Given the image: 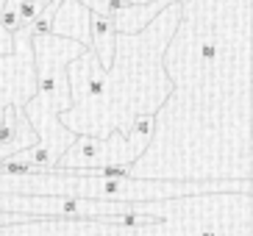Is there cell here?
I'll return each instance as SVG.
<instances>
[{
    "mask_svg": "<svg viewBox=\"0 0 253 236\" xmlns=\"http://www.w3.org/2000/svg\"><path fill=\"white\" fill-rule=\"evenodd\" d=\"M181 20V0L159 11L139 34H117L112 64L106 67L103 95L92 106L64 109L59 119L75 133L126 136L136 117H156V111L172 92L164 70V47Z\"/></svg>",
    "mask_w": 253,
    "mask_h": 236,
    "instance_id": "6da1fadb",
    "label": "cell"
},
{
    "mask_svg": "<svg viewBox=\"0 0 253 236\" xmlns=\"http://www.w3.org/2000/svg\"><path fill=\"white\" fill-rule=\"evenodd\" d=\"M153 117H136L126 136L117 131L109 136H92L78 133L64 153L59 156V170H92V167H109V164H131L139 158L150 145Z\"/></svg>",
    "mask_w": 253,
    "mask_h": 236,
    "instance_id": "7a4b0ae2",
    "label": "cell"
},
{
    "mask_svg": "<svg viewBox=\"0 0 253 236\" xmlns=\"http://www.w3.org/2000/svg\"><path fill=\"white\" fill-rule=\"evenodd\" d=\"M23 111H25V117H28V122L34 125V131H37V142L28 145V148H23V150H17V153H11L3 161L23 164L28 170H50V167H56L59 156L73 145V139L78 133L70 131L61 122L59 111L53 109V103L42 92H34L25 100Z\"/></svg>",
    "mask_w": 253,
    "mask_h": 236,
    "instance_id": "3957f363",
    "label": "cell"
},
{
    "mask_svg": "<svg viewBox=\"0 0 253 236\" xmlns=\"http://www.w3.org/2000/svg\"><path fill=\"white\" fill-rule=\"evenodd\" d=\"M86 50V44L64 39L56 34H39L31 37V53H34V75H37V92L47 95L53 109H70V86H67V64Z\"/></svg>",
    "mask_w": 253,
    "mask_h": 236,
    "instance_id": "277c9868",
    "label": "cell"
},
{
    "mask_svg": "<svg viewBox=\"0 0 253 236\" xmlns=\"http://www.w3.org/2000/svg\"><path fill=\"white\" fill-rule=\"evenodd\" d=\"M37 92V75H34V53H31L28 31L20 28L14 34V47L8 56H0V111L8 103L25 106Z\"/></svg>",
    "mask_w": 253,
    "mask_h": 236,
    "instance_id": "5b68a950",
    "label": "cell"
},
{
    "mask_svg": "<svg viewBox=\"0 0 253 236\" xmlns=\"http://www.w3.org/2000/svg\"><path fill=\"white\" fill-rule=\"evenodd\" d=\"M50 34L75 39L89 47V8L78 0H59L50 20Z\"/></svg>",
    "mask_w": 253,
    "mask_h": 236,
    "instance_id": "8992f818",
    "label": "cell"
},
{
    "mask_svg": "<svg viewBox=\"0 0 253 236\" xmlns=\"http://www.w3.org/2000/svg\"><path fill=\"white\" fill-rule=\"evenodd\" d=\"M172 0H145V3H126V6H114L109 8L117 34H139L159 11L170 6Z\"/></svg>",
    "mask_w": 253,
    "mask_h": 236,
    "instance_id": "52a82bcc",
    "label": "cell"
},
{
    "mask_svg": "<svg viewBox=\"0 0 253 236\" xmlns=\"http://www.w3.org/2000/svg\"><path fill=\"white\" fill-rule=\"evenodd\" d=\"M114 39H117V28H114L112 17L103 11H89V50L95 53L103 67L112 64Z\"/></svg>",
    "mask_w": 253,
    "mask_h": 236,
    "instance_id": "ba28073f",
    "label": "cell"
},
{
    "mask_svg": "<svg viewBox=\"0 0 253 236\" xmlns=\"http://www.w3.org/2000/svg\"><path fill=\"white\" fill-rule=\"evenodd\" d=\"M50 0H20L17 3V20H20V28H28L31 22L42 14V8L47 6Z\"/></svg>",
    "mask_w": 253,
    "mask_h": 236,
    "instance_id": "9c48e42d",
    "label": "cell"
},
{
    "mask_svg": "<svg viewBox=\"0 0 253 236\" xmlns=\"http://www.w3.org/2000/svg\"><path fill=\"white\" fill-rule=\"evenodd\" d=\"M37 217H28V214H14V211H0V228L6 225H31Z\"/></svg>",
    "mask_w": 253,
    "mask_h": 236,
    "instance_id": "30bf717a",
    "label": "cell"
},
{
    "mask_svg": "<svg viewBox=\"0 0 253 236\" xmlns=\"http://www.w3.org/2000/svg\"><path fill=\"white\" fill-rule=\"evenodd\" d=\"M78 3H84L89 11H103V14H109V6H112V0H78Z\"/></svg>",
    "mask_w": 253,
    "mask_h": 236,
    "instance_id": "8fae6325",
    "label": "cell"
},
{
    "mask_svg": "<svg viewBox=\"0 0 253 236\" xmlns=\"http://www.w3.org/2000/svg\"><path fill=\"white\" fill-rule=\"evenodd\" d=\"M131 3H145V0H131Z\"/></svg>",
    "mask_w": 253,
    "mask_h": 236,
    "instance_id": "7c38bea8",
    "label": "cell"
},
{
    "mask_svg": "<svg viewBox=\"0 0 253 236\" xmlns=\"http://www.w3.org/2000/svg\"><path fill=\"white\" fill-rule=\"evenodd\" d=\"M0 3H3V0H0Z\"/></svg>",
    "mask_w": 253,
    "mask_h": 236,
    "instance_id": "4fadbf2b",
    "label": "cell"
}]
</instances>
